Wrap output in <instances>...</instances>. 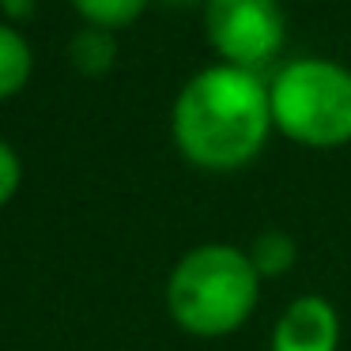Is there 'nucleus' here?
<instances>
[{"label": "nucleus", "instance_id": "obj_6", "mask_svg": "<svg viewBox=\"0 0 351 351\" xmlns=\"http://www.w3.org/2000/svg\"><path fill=\"white\" fill-rule=\"evenodd\" d=\"M245 253H250V261H253V268H257L261 280H276V276H287L291 268H295L298 242L287 234V230L268 227V230H261V234L253 238Z\"/></svg>", "mask_w": 351, "mask_h": 351}, {"label": "nucleus", "instance_id": "obj_4", "mask_svg": "<svg viewBox=\"0 0 351 351\" xmlns=\"http://www.w3.org/2000/svg\"><path fill=\"white\" fill-rule=\"evenodd\" d=\"M204 34L223 64L257 72L283 49L287 19L280 0H208Z\"/></svg>", "mask_w": 351, "mask_h": 351}, {"label": "nucleus", "instance_id": "obj_11", "mask_svg": "<svg viewBox=\"0 0 351 351\" xmlns=\"http://www.w3.org/2000/svg\"><path fill=\"white\" fill-rule=\"evenodd\" d=\"M0 8L8 12V16H16V19H27L31 8H34V0H0Z\"/></svg>", "mask_w": 351, "mask_h": 351}, {"label": "nucleus", "instance_id": "obj_2", "mask_svg": "<svg viewBox=\"0 0 351 351\" xmlns=\"http://www.w3.org/2000/svg\"><path fill=\"white\" fill-rule=\"evenodd\" d=\"M257 302L261 276L250 253L230 242H204L189 250L167 280V310L174 325L200 340L238 332Z\"/></svg>", "mask_w": 351, "mask_h": 351}, {"label": "nucleus", "instance_id": "obj_5", "mask_svg": "<svg viewBox=\"0 0 351 351\" xmlns=\"http://www.w3.org/2000/svg\"><path fill=\"white\" fill-rule=\"evenodd\" d=\"M272 351H340V313L325 295H298L272 328Z\"/></svg>", "mask_w": 351, "mask_h": 351}, {"label": "nucleus", "instance_id": "obj_7", "mask_svg": "<svg viewBox=\"0 0 351 351\" xmlns=\"http://www.w3.org/2000/svg\"><path fill=\"white\" fill-rule=\"evenodd\" d=\"M31 80V46L16 27L0 23V99L23 91Z\"/></svg>", "mask_w": 351, "mask_h": 351}, {"label": "nucleus", "instance_id": "obj_3", "mask_svg": "<svg viewBox=\"0 0 351 351\" xmlns=\"http://www.w3.org/2000/svg\"><path fill=\"white\" fill-rule=\"evenodd\" d=\"M272 125L298 147L351 144V69L328 57H295L268 80Z\"/></svg>", "mask_w": 351, "mask_h": 351}, {"label": "nucleus", "instance_id": "obj_8", "mask_svg": "<svg viewBox=\"0 0 351 351\" xmlns=\"http://www.w3.org/2000/svg\"><path fill=\"white\" fill-rule=\"evenodd\" d=\"M69 57H72V64H76V72H84V76H102V72H110V64H114V57H117L114 31L84 27V31L72 38Z\"/></svg>", "mask_w": 351, "mask_h": 351}, {"label": "nucleus", "instance_id": "obj_9", "mask_svg": "<svg viewBox=\"0 0 351 351\" xmlns=\"http://www.w3.org/2000/svg\"><path fill=\"white\" fill-rule=\"evenodd\" d=\"M72 8L87 19V27L121 31V27L136 23L140 12L147 8V0H72Z\"/></svg>", "mask_w": 351, "mask_h": 351}, {"label": "nucleus", "instance_id": "obj_12", "mask_svg": "<svg viewBox=\"0 0 351 351\" xmlns=\"http://www.w3.org/2000/svg\"><path fill=\"white\" fill-rule=\"evenodd\" d=\"M162 4H174V8H189V4H208V0H162Z\"/></svg>", "mask_w": 351, "mask_h": 351}, {"label": "nucleus", "instance_id": "obj_10", "mask_svg": "<svg viewBox=\"0 0 351 351\" xmlns=\"http://www.w3.org/2000/svg\"><path fill=\"white\" fill-rule=\"evenodd\" d=\"M19 178H23V167H19V155L12 152L4 140H0V208L8 204L19 189Z\"/></svg>", "mask_w": 351, "mask_h": 351}, {"label": "nucleus", "instance_id": "obj_1", "mask_svg": "<svg viewBox=\"0 0 351 351\" xmlns=\"http://www.w3.org/2000/svg\"><path fill=\"white\" fill-rule=\"evenodd\" d=\"M268 84L238 64H208L178 91L170 132L193 167L227 174L253 162L272 132Z\"/></svg>", "mask_w": 351, "mask_h": 351}]
</instances>
